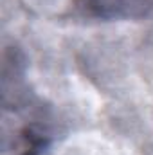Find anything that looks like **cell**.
<instances>
[{"mask_svg":"<svg viewBox=\"0 0 153 155\" xmlns=\"http://www.w3.org/2000/svg\"><path fill=\"white\" fill-rule=\"evenodd\" d=\"M2 155H38L49 141V123L40 105L29 97L4 96Z\"/></svg>","mask_w":153,"mask_h":155,"instance_id":"1","label":"cell"},{"mask_svg":"<svg viewBox=\"0 0 153 155\" xmlns=\"http://www.w3.org/2000/svg\"><path fill=\"white\" fill-rule=\"evenodd\" d=\"M88 5L110 20H137L153 13V0H88Z\"/></svg>","mask_w":153,"mask_h":155,"instance_id":"2","label":"cell"}]
</instances>
